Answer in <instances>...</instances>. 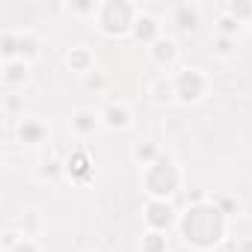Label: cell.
<instances>
[{
	"mask_svg": "<svg viewBox=\"0 0 252 252\" xmlns=\"http://www.w3.org/2000/svg\"><path fill=\"white\" fill-rule=\"evenodd\" d=\"M178 234L184 237V243L190 249H199V252H208L214 246H220L228 234V217L211 202H196V205H187V211L178 217Z\"/></svg>",
	"mask_w": 252,
	"mask_h": 252,
	"instance_id": "1",
	"label": "cell"
},
{
	"mask_svg": "<svg viewBox=\"0 0 252 252\" xmlns=\"http://www.w3.org/2000/svg\"><path fill=\"white\" fill-rule=\"evenodd\" d=\"M137 18H140V9L134 3H128V0H104L98 6L95 24L107 39H125L134 33Z\"/></svg>",
	"mask_w": 252,
	"mask_h": 252,
	"instance_id": "2",
	"label": "cell"
},
{
	"mask_svg": "<svg viewBox=\"0 0 252 252\" xmlns=\"http://www.w3.org/2000/svg\"><path fill=\"white\" fill-rule=\"evenodd\" d=\"M143 190L149 199H169L181 190V169L169 155H160L152 166L143 169Z\"/></svg>",
	"mask_w": 252,
	"mask_h": 252,
	"instance_id": "3",
	"label": "cell"
},
{
	"mask_svg": "<svg viewBox=\"0 0 252 252\" xmlns=\"http://www.w3.org/2000/svg\"><path fill=\"white\" fill-rule=\"evenodd\" d=\"M172 86H175V101L181 104H196L208 95V77L202 68H181L172 74Z\"/></svg>",
	"mask_w": 252,
	"mask_h": 252,
	"instance_id": "4",
	"label": "cell"
},
{
	"mask_svg": "<svg viewBox=\"0 0 252 252\" xmlns=\"http://www.w3.org/2000/svg\"><path fill=\"white\" fill-rule=\"evenodd\" d=\"M178 211L169 199H149L143 208V220L149 225V231H169L172 225H178Z\"/></svg>",
	"mask_w": 252,
	"mask_h": 252,
	"instance_id": "5",
	"label": "cell"
},
{
	"mask_svg": "<svg viewBox=\"0 0 252 252\" xmlns=\"http://www.w3.org/2000/svg\"><path fill=\"white\" fill-rule=\"evenodd\" d=\"M63 166H65V178H71L74 184H89L92 178H95V160H92V155H89V149H74L65 160H63Z\"/></svg>",
	"mask_w": 252,
	"mask_h": 252,
	"instance_id": "6",
	"label": "cell"
},
{
	"mask_svg": "<svg viewBox=\"0 0 252 252\" xmlns=\"http://www.w3.org/2000/svg\"><path fill=\"white\" fill-rule=\"evenodd\" d=\"M149 57H152V63H155L158 68L169 71V68L178 63V42L169 39V36H160V39L149 48Z\"/></svg>",
	"mask_w": 252,
	"mask_h": 252,
	"instance_id": "7",
	"label": "cell"
},
{
	"mask_svg": "<svg viewBox=\"0 0 252 252\" xmlns=\"http://www.w3.org/2000/svg\"><path fill=\"white\" fill-rule=\"evenodd\" d=\"M98 116H101V125H104V128H110V131L131 128V110L125 107V104H119V101H107Z\"/></svg>",
	"mask_w": 252,
	"mask_h": 252,
	"instance_id": "8",
	"label": "cell"
},
{
	"mask_svg": "<svg viewBox=\"0 0 252 252\" xmlns=\"http://www.w3.org/2000/svg\"><path fill=\"white\" fill-rule=\"evenodd\" d=\"M134 42H140V45H146V48H152L163 33H160V21L155 18V15H149V12H140V18H137V24H134Z\"/></svg>",
	"mask_w": 252,
	"mask_h": 252,
	"instance_id": "9",
	"label": "cell"
},
{
	"mask_svg": "<svg viewBox=\"0 0 252 252\" xmlns=\"http://www.w3.org/2000/svg\"><path fill=\"white\" fill-rule=\"evenodd\" d=\"M172 24H175L181 33H196L199 24H202L199 6H193V3H178V6L172 9Z\"/></svg>",
	"mask_w": 252,
	"mask_h": 252,
	"instance_id": "10",
	"label": "cell"
},
{
	"mask_svg": "<svg viewBox=\"0 0 252 252\" xmlns=\"http://www.w3.org/2000/svg\"><path fill=\"white\" fill-rule=\"evenodd\" d=\"M18 140L24 146H42L48 140V125L39 119H21L18 122Z\"/></svg>",
	"mask_w": 252,
	"mask_h": 252,
	"instance_id": "11",
	"label": "cell"
},
{
	"mask_svg": "<svg viewBox=\"0 0 252 252\" xmlns=\"http://www.w3.org/2000/svg\"><path fill=\"white\" fill-rule=\"evenodd\" d=\"M65 65L74 71V74H92L95 71V54L89 51V48H83V45H77V48H71L68 54H65Z\"/></svg>",
	"mask_w": 252,
	"mask_h": 252,
	"instance_id": "12",
	"label": "cell"
},
{
	"mask_svg": "<svg viewBox=\"0 0 252 252\" xmlns=\"http://www.w3.org/2000/svg\"><path fill=\"white\" fill-rule=\"evenodd\" d=\"M68 125H71V131H74L80 140H86V137H92V134L98 131L101 116H95V110H74Z\"/></svg>",
	"mask_w": 252,
	"mask_h": 252,
	"instance_id": "13",
	"label": "cell"
},
{
	"mask_svg": "<svg viewBox=\"0 0 252 252\" xmlns=\"http://www.w3.org/2000/svg\"><path fill=\"white\" fill-rule=\"evenodd\" d=\"M3 83L6 86H24L30 80V63L24 60H12V63H3Z\"/></svg>",
	"mask_w": 252,
	"mask_h": 252,
	"instance_id": "14",
	"label": "cell"
},
{
	"mask_svg": "<svg viewBox=\"0 0 252 252\" xmlns=\"http://www.w3.org/2000/svg\"><path fill=\"white\" fill-rule=\"evenodd\" d=\"M39 54H42V39H39L33 30L18 33V60L30 63V60H36Z\"/></svg>",
	"mask_w": 252,
	"mask_h": 252,
	"instance_id": "15",
	"label": "cell"
},
{
	"mask_svg": "<svg viewBox=\"0 0 252 252\" xmlns=\"http://www.w3.org/2000/svg\"><path fill=\"white\" fill-rule=\"evenodd\" d=\"M160 155H163V152H160V149H158V143H152V140L137 143V146H134V152H131L134 163H137V166H143V169H146V166H152Z\"/></svg>",
	"mask_w": 252,
	"mask_h": 252,
	"instance_id": "16",
	"label": "cell"
},
{
	"mask_svg": "<svg viewBox=\"0 0 252 252\" xmlns=\"http://www.w3.org/2000/svg\"><path fill=\"white\" fill-rule=\"evenodd\" d=\"M149 95H152L155 101H160V104L175 101V86H172V77H166V74L155 77V80H152V86H149Z\"/></svg>",
	"mask_w": 252,
	"mask_h": 252,
	"instance_id": "17",
	"label": "cell"
},
{
	"mask_svg": "<svg viewBox=\"0 0 252 252\" xmlns=\"http://www.w3.org/2000/svg\"><path fill=\"white\" fill-rule=\"evenodd\" d=\"M222 12L231 15L240 24H252V3H249V0H231V3L222 6Z\"/></svg>",
	"mask_w": 252,
	"mask_h": 252,
	"instance_id": "18",
	"label": "cell"
},
{
	"mask_svg": "<svg viewBox=\"0 0 252 252\" xmlns=\"http://www.w3.org/2000/svg\"><path fill=\"white\" fill-rule=\"evenodd\" d=\"M143 252H169L166 231H146L143 234Z\"/></svg>",
	"mask_w": 252,
	"mask_h": 252,
	"instance_id": "19",
	"label": "cell"
},
{
	"mask_svg": "<svg viewBox=\"0 0 252 252\" xmlns=\"http://www.w3.org/2000/svg\"><path fill=\"white\" fill-rule=\"evenodd\" d=\"M225 217H234V214H240V202L234 199V196H228V193H214V196H208Z\"/></svg>",
	"mask_w": 252,
	"mask_h": 252,
	"instance_id": "20",
	"label": "cell"
},
{
	"mask_svg": "<svg viewBox=\"0 0 252 252\" xmlns=\"http://www.w3.org/2000/svg\"><path fill=\"white\" fill-rule=\"evenodd\" d=\"M0 54H3V63L18 60V33H3L0 36Z\"/></svg>",
	"mask_w": 252,
	"mask_h": 252,
	"instance_id": "21",
	"label": "cell"
},
{
	"mask_svg": "<svg viewBox=\"0 0 252 252\" xmlns=\"http://www.w3.org/2000/svg\"><path fill=\"white\" fill-rule=\"evenodd\" d=\"M240 21H234L231 15H220V21H217V36H228V39H237V33H240Z\"/></svg>",
	"mask_w": 252,
	"mask_h": 252,
	"instance_id": "22",
	"label": "cell"
},
{
	"mask_svg": "<svg viewBox=\"0 0 252 252\" xmlns=\"http://www.w3.org/2000/svg\"><path fill=\"white\" fill-rule=\"evenodd\" d=\"M211 51H214L217 57H231V54L237 51V39H228V36H217V39L211 42Z\"/></svg>",
	"mask_w": 252,
	"mask_h": 252,
	"instance_id": "23",
	"label": "cell"
},
{
	"mask_svg": "<svg viewBox=\"0 0 252 252\" xmlns=\"http://www.w3.org/2000/svg\"><path fill=\"white\" fill-rule=\"evenodd\" d=\"M39 175H42V178H51V181H54V178L65 175V166H63L60 160H45V163H42V169H39Z\"/></svg>",
	"mask_w": 252,
	"mask_h": 252,
	"instance_id": "24",
	"label": "cell"
},
{
	"mask_svg": "<svg viewBox=\"0 0 252 252\" xmlns=\"http://www.w3.org/2000/svg\"><path fill=\"white\" fill-rule=\"evenodd\" d=\"M98 6L101 3H95V0H86V3H68V12L71 15H98Z\"/></svg>",
	"mask_w": 252,
	"mask_h": 252,
	"instance_id": "25",
	"label": "cell"
},
{
	"mask_svg": "<svg viewBox=\"0 0 252 252\" xmlns=\"http://www.w3.org/2000/svg\"><path fill=\"white\" fill-rule=\"evenodd\" d=\"M24 240V231H15V228H6L3 231V252H12L18 243Z\"/></svg>",
	"mask_w": 252,
	"mask_h": 252,
	"instance_id": "26",
	"label": "cell"
},
{
	"mask_svg": "<svg viewBox=\"0 0 252 252\" xmlns=\"http://www.w3.org/2000/svg\"><path fill=\"white\" fill-rule=\"evenodd\" d=\"M83 83H86V89H95V92H101V89L107 86V80H104V77H101L98 71H92V74H86V77H83Z\"/></svg>",
	"mask_w": 252,
	"mask_h": 252,
	"instance_id": "27",
	"label": "cell"
},
{
	"mask_svg": "<svg viewBox=\"0 0 252 252\" xmlns=\"http://www.w3.org/2000/svg\"><path fill=\"white\" fill-rule=\"evenodd\" d=\"M12 252H42V249L36 246V240H33V237H24V240H21Z\"/></svg>",
	"mask_w": 252,
	"mask_h": 252,
	"instance_id": "28",
	"label": "cell"
},
{
	"mask_svg": "<svg viewBox=\"0 0 252 252\" xmlns=\"http://www.w3.org/2000/svg\"><path fill=\"white\" fill-rule=\"evenodd\" d=\"M231 252H252V237H237V243H231Z\"/></svg>",
	"mask_w": 252,
	"mask_h": 252,
	"instance_id": "29",
	"label": "cell"
},
{
	"mask_svg": "<svg viewBox=\"0 0 252 252\" xmlns=\"http://www.w3.org/2000/svg\"><path fill=\"white\" fill-rule=\"evenodd\" d=\"M18 107H21V101H18L15 95H12V98H6V110H9V113H15Z\"/></svg>",
	"mask_w": 252,
	"mask_h": 252,
	"instance_id": "30",
	"label": "cell"
},
{
	"mask_svg": "<svg viewBox=\"0 0 252 252\" xmlns=\"http://www.w3.org/2000/svg\"><path fill=\"white\" fill-rule=\"evenodd\" d=\"M249 27H252V24H249Z\"/></svg>",
	"mask_w": 252,
	"mask_h": 252,
	"instance_id": "31",
	"label": "cell"
}]
</instances>
